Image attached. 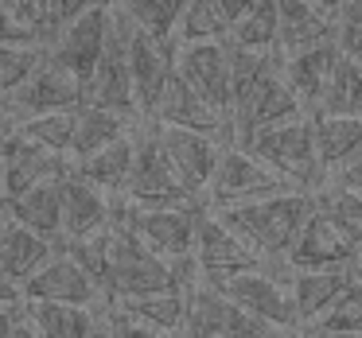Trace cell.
I'll return each instance as SVG.
<instances>
[{"label":"cell","instance_id":"33","mask_svg":"<svg viewBox=\"0 0 362 338\" xmlns=\"http://www.w3.org/2000/svg\"><path fill=\"white\" fill-rule=\"evenodd\" d=\"M315 117H362V71L346 63L343 51H339L335 74H331V86Z\"/></svg>","mask_w":362,"mask_h":338},{"label":"cell","instance_id":"21","mask_svg":"<svg viewBox=\"0 0 362 338\" xmlns=\"http://www.w3.org/2000/svg\"><path fill=\"white\" fill-rule=\"evenodd\" d=\"M276 4V51L281 55H296V51L320 47V43L335 40V20L312 8L308 0H273Z\"/></svg>","mask_w":362,"mask_h":338},{"label":"cell","instance_id":"48","mask_svg":"<svg viewBox=\"0 0 362 338\" xmlns=\"http://www.w3.org/2000/svg\"><path fill=\"white\" fill-rule=\"evenodd\" d=\"M20 311H24V303L0 307V338H12V330H16V322H20Z\"/></svg>","mask_w":362,"mask_h":338},{"label":"cell","instance_id":"5","mask_svg":"<svg viewBox=\"0 0 362 338\" xmlns=\"http://www.w3.org/2000/svg\"><path fill=\"white\" fill-rule=\"evenodd\" d=\"M71 175V159L47 152L43 144L28 140L20 125L0 109V195L16 198L28 187L40 183H59Z\"/></svg>","mask_w":362,"mask_h":338},{"label":"cell","instance_id":"7","mask_svg":"<svg viewBox=\"0 0 362 338\" xmlns=\"http://www.w3.org/2000/svg\"><path fill=\"white\" fill-rule=\"evenodd\" d=\"M183 296H187V315H183L180 338H288L276 327L261 322L257 315L230 303L218 288H211L203 280L195 288H187Z\"/></svg>","mask_w":362,"mask_h":338},{"label":"cell","instance_id":"49","mask_svg":"<svg viewBox=\"0 0 362 338\" xmlns=\"http://www.w3.org/2000/svg\"><path fill=\"white\" fill-rule=\"evenodd\" d=\"M308 4H312V8H320L323 16H331V20H335V8H339V0H308Z\"/></svg>","mask_w":362,"mask_h":338},{"label":"cell","instance_id":"11","mask_svg":"<svg viewBox=\"0 0 362 338\" xmlns=\"http://www.w3.org/2000/svg\"><path fill=\"white\" fill-rule=\"evenodd\" d=\"M86 102V86L82 78H74L66 66H59L55 59H43V66L8 97L0 102V109L12 121H28V117H43V113H71Z\"/></svg>","mask_w":362,"mask_h":338},{"label":"cell","instance_id":"30","mask_svg":"<svg viewBox=\"0 0 362 338\" xmlns=\"http://www.w3.org/2000/svg\"><path fill=\"white\" fill-rule=\"evenodd\" d=\"M113 4H117L121 16H125L136 32L152 35V40H160V43H172L175 24H180L187 0H113Z\"/></svg>","mask_w":362,"mask_h":338},{"label":"cell","instance_id":"32","mask_svg":"<svg viewBox=\"0 0 362 338\" xmlns=\"http://www.w3.org/2000/svg\"><path fill=\"white\" fill-rule=\"evenodd\" d=\"M312 198H315V210H320L354 249H362V195H354V191H346V187H335V183H323Z\"/></svg>","mask_w":362,"mask_h":338},{"label":"cell","instance_id":"45","mask_svg":"<svg viewBox=\"0 0 362 338\" xmlns=\"http://www.w3.org/2000/svg\"><path fill=\"white\" fill-rule=\"evenodd\" d=\"M335 28H362V0H339Z\"/></svg>","mask_w":362,"mask_h":338},{"label":"cell","instance_id":"41","mask_svg":"<svg viewBox=\"0 0 362 338\" xmlns=\"http://www.w3.org/2000/svg\"><path fill=\"white\" fill-rule=\"evenodd\" d=\"M335 43H339V51H343L346 63H354L362 71V28H339Z\"/></svg>","mask_w":362,"mask_h":338},{"label":"cell","instance_id":"26","mask_svg":"<svg viewBox=\"0 0 362 338\" xmlns=\"http://www.w3.org/2000/svg\"><path fill=\"white\" fill-rule=\"evenodd\" d=\"M129 322H141L148 330H160L168 338H180L183 315H187V296L183 291H156V296H141V299H121V303H105Z\"/></svg>","mask_w":362,"mask_h":338},{"label":"cell","instance_id":"27","mask_svg":"<svg viewBox=\"0 0 362 338\" xmlns=\"http://www.w3.org/2000/svg\"><path fill=\"white\" fill-rule=\"evenodd\" d=\"M133 121H125L121 113H110V109H98V105L82 102L74 109V144H71V159H86L94 152H102L105 144L121 140V136L133 133Z\"/></svg>","mask_w":362,"mask_h":338},{"label":"cell","instance_id":"36","mask_svg":"<svg viewBox=\"0 0 362 338\" xmlns=\"http://www.w3.org/2000/svg\"><path fill=\"white\" fill-rule=\"evenodd\" d=\"M218 40H226V24L218 20L214 4L211 0H187L172 43H218Z\"/></svg>","mask_w":362,"mask_h":338},{"label":"cell","instance_id":"4","mask_svg":"<svg viewBox=\"0 0 362 338\" xmlns=\"http://www.w3.org/2000/svg\"><path fill=\"white\" fill-rule=\"evenodd\" d=\"M125 203L141 206V210H164V206H206L203 195L187 187L175 175V167L168 164V156L160 152L156 136L148 125L136 128V152H133V171H129Z\"/></svg>","mask_w":362,"mask_h":338},{"label":"cell","instance_id":"6","mask_svg":"<svg viewBox=\"0 0 362 338\" xmlns=\"http://www.w3.org/2000/svg\"><path fill=\"white\" fill-rule=\"evenodd\" d=\"M129 35H133V24L121 16V8L113 4L110 12V35H105V51L98 59L94 74L86 82V102L98 105V109L121 113L133 125H144L141 109H136L133 97V78H129Z\"/></svg>","mask_w":362,"mask_h":338},{"label":"cell","instance_id":"3","mask_svg":"<svg viewBox=\"0 0 362 338\" xmlns=\"http://www.w3.org/2000/svg\"><path fill=\"white\" fill-rule=\"evenodd\" d=\"M245 152L257 156L288 191L315 195L323 187V171H320L315 144H312V117H292V121H281V125L261 128L245 144Z\"/></svg>","mask_w":362,"mask_h":338},{"label":"cell","instance_id":"43","mask_svg":"<svg viewBox=\"0 0 362 338\" xmlns=\"http://www.w3.org/2000/svg\"><path fill=\"white\" fill-rule=\"evenodd\" d=\"M86 338H117V319H113V311L105 303L94 311V327H90Z\"/></svg>","mask_w":362,"mask_h":338},{"label":"cell","instance_id":"23","mask_svg":"<svg viewBox=\"0 0 362 338\" xmlns=\"http://www.w3.org/2000/svg\"><path fill=\"white\" fill-rule=\"evenodd\" d=\"M136 128H141V125H136ZM136 128L129 136H121V140L105 144V148L94 152V156L71 159V175L86 179L90 187H98V191H105L110 198H121V195H125V187H129V171H133Z\"/></svg>","mask_w":362,"mask_h":338},{"label":"cell","instance_id":"37","mask_svg":"<svg viewBox=\"0 0 362 338\" xmlns=\"http://www.w3.org/2000/svg\"><path fill=\"white\" fill-rule=\"evenodd\" d=\"M20 133L28 140L43 144L47 152L55 156H66L71 159V144H74V109L71 113H43V117H28V121H16Z\"/></svg>","mask_w":362,"mask_h":338},{"label":"cell","instance_id":"40","mask_svg":"<svg viewBox=\"0 0 362 338\" xmlns=\"http://www.w3.org/2000/svg\"><path fill=\"white\" fill-rule=\"evenodd\" d=\"M323 183H335V187H346V191H354V195H362V152L346 159L339 171H331Z\"/></svg>","mask_w":362,"mask_h":338},{"label":"cell","instance_id":"8","mask_svg":"<svg viewBox=\"0 0 362 338\" xmlns=\"http://www.w3.org/2000/svg\"><path fill=\"white\" fill-rule=\"evenodd\" d=\"M191 257H195V268H199V280L218 288V284L234 280L242 272H257L265 268V260L218 218V214L206 206L203 214L195 218V241H191Z\"/></svg>","mask_w":362,"mask_h":338},{"label":"cell","instance_id":"9","mask_svg":"<svg viewBox=\"0 0 362 338\" xmlns=\"http://www.w3.org/2000/svg\"><path fill=\"white\" fill-rule=\"evenodd\" d=\"M288 276H292L288 265H265V268H257V272H242V276H234V280L218 284V291L230 303L242 307V311L257 315L261 322L276 327L281 334L296 338L300 322H296V311H292Z\"/></svg>","mask_w":362,"mask_h":338},{"label":"cell","instance_id":"31","mask_svg":"<svg viewBox=\"0 0 362 338\" xmlns=\"http://www.w3.org/2000/svg\"><path fill=\"white\" fill-rule=\"evenodd\" d=\"M300 334H346V338L362 334V268H358V260H354L351 284H346L343 296L331 303V311H323L320 319H315L308 330H300Z\"/></svg>","mask_w":362,"mask_h":338},{"label":"cell","instance_id":"13","mask_svg":"<svg viewBox=\"0 0 362 338\" xmlns=\"http://www.w3.org/2000/svg\"><path fill=\"white\" fill-rule=\"evenodd\" d=\"M172 66L214 113L226 117V113H230V97H234V86H230L226 40H218V43H175Z\"/></svg>","mask_w":362,"mask_h":338},{"label":"cell","instance_id":"15","mask_svg":"<svg viewBox=\"0 0 362 338\" xmlns=\"http://www.w3.org/2000/svg\"><path fill=\"white\" fill-rule=\"evenodd\" d=\"M144 125H172V128H191V133H206V136H218L222 144H226V117L222 113H214L211 105L203 102V97L195 94V90L187 86V82L175 74L172 66V78L164 82V90H160L156 105H152L148 121ZM230 148V144H226Z\"/></svg>","mask_w":362,"mask_h":338},{"label":"cell","instance_id":"22","mask_svg":"<svg viewBox=\"0 0 362 338\" xmlns=\"http://www.w3.org/2000/svg\"><path fill=\"white\" fill-rule=\"evenodd\" d=\"M351 268H323V272H292L288 276V296H292V311H296L300 330H308L323 311H331L343 288L351 284Z\"/></svg>","mask_w":362,"mask_h":338},{"label":"cell","instance_id":"34","mask_svg":"<svg viewBox=\"0 0 362 338\" xmlns=\"http://www.w3.org/2000/svg\"><path fill=\"white\" fill-rule=\"evenodd\" d=\"M47 43H0V102H8L43 66Z\"/></svg>","mask_w":362,"mask_h":338},{"label":"cell","instance_id":"29","mask_svg":"<svg viewBox=\"0 0 362 338\" xmlns=\"http://www.w3.org/2000/svg\"><path fill=\"white\" fill-rule=\"evenodd\" d=\"M55 253H59L55 241H47V237H40V234H32V229L16 226L4 241H0V265L8 268V276H12V280H20V288H24L28 276L40 272Z\"/></svg>","mask_w":362,"mask_h":338},{"label":"cell","instance_id":"12","mask_svg":"<svg viewBox=\"0 0 362 338\" xmlns=\"http://www.w3.org/2000/svg\"><path fill=\"white\" fill-rule=\"evenodd\" d=\"M110 12L113 4H98V8H86L82 16L66 20L55 35L47 40V55L55 59L59 66L82 78V86L90 82L98 59L105 51V35H110Z\"/></svg>","mask_w":362,"mask_h":338},{"label":"cell","instance_id":"28","mask_svg":"<svg viewBox=\"0 0 362 338\" xmlns=\"http://www.w3.org/2000/svg\"><path fill=\"white\" fill-rule=\"evenodd\" d=\"M98 307H71V303H40L24 299V315L40 338H86L94 327Z\"/></svg>","mask_w":362,"mask_h":338},{"label":"cell","instance_id":"1","mask_svg":"<svg viewBox=\"0 0 362 338\" xmlns=\"http://www.w3.org/2000/svg\"><path fill=\"white\" fill-rule=\"evenodd\" d=\"M312 206H315L312 195H304V191H284V195L257 198V203H245V206H226V210H214V214H218L265 265H284V257H288V249L296 245Z\"/></svg>","mask_w":362,"mask_h":338},{"label":"cell","instance_id":"42","mask_svg":"<svg viewBox=\"0 0 362 338\" xmlns=\"http://www.w3.org/2000/svg\"><path fill=\"white\" fill-rule=\"evenodd\" d=\"M211 4H214V12H218V20L226 24V32H230V28H234L238 20H242L245 12H250L253 4H257V0H211Z\"/></svg>","mask_w":362,"mask_h":338},{"label":"cell","instance_id":"35","mask_svg":"<svg viewBox=\"0 0 362 338\" xmlns=\"http://www.w3.org/2000/svg\"><path fill=\"white\" fill-rule=\"evenodd\" d=\"M226 40L245 51H276V4L273 0H257L226 32Z\"/></svg>","mask_w":362,"mask_h":338},{"label":"cell","instance_id":"51","mask_svg":"<svg viewBox=\"0 0 362 338\" xmlns=\"http://www.w3.org/2000/svg\"><path fill=\"white\" fill-rule=\"evenodd\" d=\"M358 268H362V249H358Z\"/></svg>","mask_w":362,"mask_h":338},{"label":"cell","instance_id":"2","mask_svg":"<svg viewBox=\"0 0 362 338\" xmlns=\"http://www.w3.org/2000/svg\"><path fill=\"white\" fill-rule=\"evenodd\" d=\"M156 291H180L172 272V260L144 249L129 229L110 226L105 241V280H102V303H121V299H141Z\"/></svg>","mask_w":362,"mask_h":338},{"label":"cell","instance_id":"47","mask_svg":"<svg viewBox=\"0 0 362 338\" xmlns=\"http://www.w3.org/2000/svg\"><path fill=\"white\" fill-rule=\"evenodd\" d=\"M16 226H20V222H16V210H12V198L0 195V241H4Z\"/></svg>","mask_w":362,"mask_h":338},{"label":"cell","instance_id":"20","mask_svg":"<svg viewBox=\"0 0 362 338\" xmlns=\"http://www.w3.org/2000/svg\"><path fill=\"white\" fill-rule=\"evenodd\" d=\"M110 214L113 198L105 191L90 187L78 175L63 179V237L59 241H82V237L102 234V229H110Z\"/></svg>","mask_w":362,"mask_h":338},{"label":"cell","instance_id":"25","mask_svg":"<svg viewBox=\"0 0 362 338\" xmlns=\"http://www.w3.org/2000/svg\"><path fill=\"white\" fill-rule=\"evenodd\" d=\"M12 210H16V222L24 229L59 245V237H63V179L28 187L24 195L12 198Z\"/></svg>","mask_w":362,"mask_h":338},{"label":"cell","instance_id":"50","mask_svg":"<svg viewBox=\"0 0 362 338\" xmlns=\"http://www.w3.org/2000/svg\"><path fill=\"white\" fill-rule=\"evenodd\" d=\"M300 338H346V334H300ZM351 338H362V334H351Z\"/></svg>","mask_w":362,"mask_h":338},{"label":"cell","instance_id":"10","mask_svg":"<svg viewBox=\"0 0 362 338\" xmlns=\"http://www.w3.org/2000/svg\"><path fill=\"white\" fill-rule=\"evenodd\" d=\"M284 191L288 187L257 156H250L245 148H222L214 179L206 187V206L211 210H226V206H245V203H257V198L284 195Z\"/></svg>","mask_w":362,"mask_h":338},{"label":"cell","instance_id":"46","mask_svg":"<svg viewBox=\"0 0 362 338\" xmlns=\"http://www.w3.org/2000/svg\"><path fill=\"white\" fill-rule=\"evenodd\" d=\"M110 311H113V307H110ZM113 319H117V338H168V334H160V330H148V327H141V322L121 319L117 311H113Z\"/></svg>","mask_w":362,"mask_h":338},{"label":"cell","instance_id":"19","mask_svg":"<svg viewBox=\"0 0 362 338\" xmlns=\"http://www.w3.org/2000/svg\"><path fill=\"white\" fill-rule=\"evenodd\" d=\"M172 55H175V43H160L133 28V35H129V78H133V97H136V109H141V121H148L164 82L172 78Z\"/></svg>","mask_w":362,"mask_h":338},{"label":"cell","instance_id":"16","mask_svg":"<svg viewBox=\"0 0 362 338\" xmlns=\"http://www.w3.org/2000/svg\"><path fill=\"white\" fill-rule=\"evenodd\" d=\"M354 260H358V249L312 206V214H308L304 229H300L296 245L288 249L284 265L292 272H323V268H351Z\"/></svg>","mask_w":362,"mask_h":338},{"label":"cell","instance_id":"38","mask_svg":"<svg viewBox=\"0 0 362 338\" xmlns=\"http://www.w3.org/2000/svg\"><path fill=\"white\" fill-rule=\"evenodd\" d=\"M12 16L24 28H32L43 43L51 40V12H55V0H0Z\"/></svg>","mask_w":362,"mask_h":338},{"label":"cell","instance_id":"18","mask_svg":"<svg viewBox=\"0 0 362 338\" xmlns=\"http://www.w3.org/2000/svg\"><path fill=\"white\" fill-rule=\"evenodd\" d=\"M335 63H339V43H320V47H308V51H296V55H281V71H284V82L288 90L296 94L304 117H315L323 105V94L331 86V74H335Z\"/></svg>","mask_w":362,"mask_h":338},{"label":"cell","instance_id":"44","mask_svg":"<svg viewBox=\"0 0 362 338\" xmlns=\"http://www.w3.org/2000/svg\"><path fill=\"white\" fill-rule=\"evenodd\" d=\"M24 303V288H20V280H12L8 268L0 265V307H16Z\"/></svg>","mask_w":362,"mask_h":338},{"label":"cell","instance_id":"17","mask_svg":"<svg viewBox=\"0 0 362 338\" xmlns=\"http://www.w3.org/2000/svg\"><path fill=\"white\" fill-rule=\"evenodd\" d=\"M24 299L40 303H71V307H102V288L86 268H78L66 253H55L35 276L24 280Z\"/></svg>","mask_w":362,"mask_h":338},{"label":"cell","instance_id":"14","mask_svg":"<svg viewBox=\"0 0 362 338\" xmlns=\"http://www.w3.org/2000/svg\"><path fill=\"white\" fill-rule=\"evenodd\" d=\"M148 128H152V136H156L160 152L168 156V164L175 167V175H180L195 195L206 198V187H211L214 167H218L226 144H222L218 136L191 133V128H172V125H148Z\"/></svg>","mask_w":362,"mask_h":338},{"label":"cell","instance_id":"24","mask_svg":"<svg viewBox=\"0 0 362 338\" xmlns=\"http://www.w3.org/2000/svg\"><path fill=\"white\" fill-rule=\"evenodd\" d=\"M312 144L320 171L327 179L331 171L362 152V117H312Z\"/></svg>","mask_w":362,"mask_h":338},{"label":"cell","instance_id":"39","mask_svg":"<svg viewBox=\"0 0 362 338\" xmlns=\"http://www.w3.org/2000/svg\"><path fill=\"white\" fill-rule=\"evenodd\" d=\"M98 4H113V0H55V12H51V35H55L66 20L82 16L86 8H98Z\"/></svg>","mask_w":362,"mask_h":338}]
</instances>
